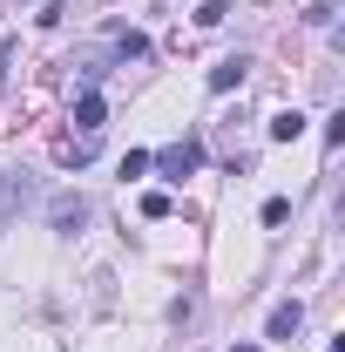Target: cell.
Segmentation results:
<instances>
[{"mask_svg": "<svg viewBox=\"0 0 345 352\" xmlns=\"http://www.w3.org/2000/svg\"><path fill=\"white\" fill-rule=\"evenodd\" d=\"M0 88H7V54H0Z\"/></svg>", "mask_w": 345, "mask_h": 352, "instance_id": "obj_11", "label": "cell"}, {"mask_svg": "<svg viewBox=\"0 0 345 352\" xmlns=\"http://www.w3.org/2000/svg\"><path fill=\"white\" fill-rule=\"evenodd\" d=\"M298 325H304V305H298V298H285V305L271 311V339H298Z\"/></svg>", "mask_w": 345, "mask_h": 352, "instance_id": "obj_5", "label": "cell"}, {"mask_svg": "<svg viewBox=\"0 0 345 352\" xmlns=\"http://www.w3.org/2000/svg\"><path fill=\"white\" fill-rule=\"evenodd\" d=\"M223 14H230V7H223V0H203V7H197V28H216V21H223Z\"/></svg>", "mask_w": 345, "mask_h": 352, "instance_id": "obj_10", "label": "cell"}, {"mask_svg": "<svg viewBox=\"0 0 345 352\" xmlns=\"http://www.w3.org/2000/svg\"><path fill=\"white\" fill-rule=\"evenodd\" d=\"M332 14H339L332 0H311V7H304V28H332Z\"/></svg>", "mask_w": 345, "mask_h": 352, "instance_id": "obj_9", "label": "cell"}, {"mask_svg": "<svg viewBox=\"0 0 345 352\" xmlns=\"http://www.w3.org/2000/svg\"><path fill=\"white\" fill-rule=\"evenodd\" d=\"M54 156H61V163H88V156H95V135H61Z\"/></svg>", "mask_w": 345, "mask_h": 352, "instance_id": "obj_7", "label": "cell"}, {"mask_svg": "<svg viewBox=\"0 0 345 352\" xmlns=\"http://www.w3.org/2000/svg\"><path fill=\"white\" fill-rule=\"evenodd\" d=\"M102 116H109V102H102V95L88 88L82 102H75V129H82V135H95V129H102Z\"/></svg>", "mask_w": 345, "mask_h": 352, "instance_id": "obj_6", "label": "cell"}, {"mask_svg": "<svg viewBox=\"0 0 345 352\" xmlns=\"http://www.w3.org/2000/svg\"><path fill=\"white\" fill-rule=\"evenodd\" d=\"M298 135H304V116H298V109L271 116V142H298Z\"/></svg>", "mask_w": 345, "mask_h": 352, "instance_id": "obj_8", "label": "cell"}, {"mask_svg": "<svg viewBox=\"0 0 345 352\" xmlns=\"http://www.w3.org/2000/svg\"><path fill=\"white\" fill-rule=\"evenodd\" d=\"M230 352H258V346H230Z\"/></svg>", "mask_w": 345, "mask_h": 352, "instance_id": "obj_12", "label": "cell"}, {"mask_svg": "<svg viewBox=\"0 0 345 352\" xmlns=\"http://www.w3.org/2000/svg\"><path fill=\"white\" fill-rule=\"evenodd\" d=\"M27 197H34V183H27V176L0 170V223H7V217H21V210H27Z\"/></svg>", "mask_w": 345, "mask_h": 352, "instance_id": "obj_3", "label": "cell"}, {"mask_svg": "<svg viewBox=\"0 0 345 352\" xmlns=\"http://www.w3.org/2000/svg\"><path fill=\"white\" fill-rule=\"evenodd\" d=\"M244 75H251V54H223V61L210 68V88L230 95V88H244Z\"/></svg>", "mask_w": 345, "mask_h": 352, "instance_id": "obj_4", "label": "cell"}, {"mask_svg": "<svg viewBox=\"0 0 345 352\" xmlns=\"http://www.w3.org/2000/svg\"><path fill=\"white\" fill-rule=\"evenodd\" d=\"M47 223H54L61 237H75V230H82V223H88V204H82V197H75V190H61V197L47 204Z\"/></svg>", "mask_w": 345, "mask_h": 352, "instance_id": "obj_1", "label": "cell"}, {"mask_svg": "<svg viewBox=\"0 0 345 352\" xmlns=\"http://www.w3.org/2000/svg\"><path fill=\"white\" fill-rule=\"evenodd\" d=\"M197 163H203V142H190V135H183V142H170V149L156 156V170H163V176H190Z\"/></svg>", "mask_w": 345, "mask_h": 352, "instance_id": "obj_2", "label": "cell"}]
</instances>
